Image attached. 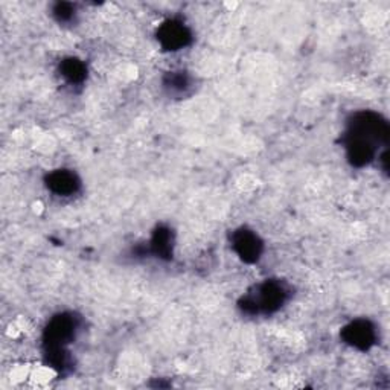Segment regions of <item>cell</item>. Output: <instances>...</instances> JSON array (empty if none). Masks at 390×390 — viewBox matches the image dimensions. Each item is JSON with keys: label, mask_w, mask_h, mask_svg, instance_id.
Here are the masks:
<instances>
[{"label": "cell", "mask_w": 390, "mask_h": 390, "mask_svg": "<svg viewBox=\"0 0 390 390\" xmlns=\"http://www.w3.org/2000/svg\"><path fill=\"white\" fill-rule=\"evenodd\" d=\"M48 186L53 193L60 195H69L73 194L78 188V180L75 174L69 171H55L48 178Z\"/></svg>", "instance_id": "cell-5"}, {"label": "cell", "mask_w": 390, "mask_h": 390, "mask_svg": "<svg viewBox=\"0 0 390 390\" xmlns=\"http://www.w3.org/2000/svg\"><path fill=\"white\" fill-rule=\"evenodd\" d=\"M285 288L277 282H265L262 284L255 296L247 297L246 308H252V311H265L270 313L279 308L285 299Z\"/></svg>", "instance_id": "cell-1"}, {"label": "cell", "mask_w": 390, "mask_h": 390, "mask_svg": "<svg viewBox=\"0 0 390 390\" xmlns=\"http://www.w3.org/2000/svg\"><path fill=\"white\" fill-rule=\"evenodd\" d=\"M154 249L163 256H166L171 252V237L168 230L158 232V235H155L154 238Z\"/></svg>", "instance_id": "cell-7"}, {"label": "cell", "mask_w": 390, "mask_h": 390, "mask_svg": "<svg viewBox=\"0 0 390 390\" xmlns=\"http://www.w3.org/2000/svg\"><path fill=\"white\" fill-rule=\"evenodd\" d=\"M160 41L166 49L175 51L178 48H183L189 40V34L183 25L175 24V21H170L160 29Z\"/></svg>", "instance_id": "cell-4"}, {"label": "cell", "mask_w": 390, "mask_h": 390, "mask_svg": "<svg viewBox=\"0 0 390 390\" xmlns=\"http://www.w3.org/2000/svg\"><path fill=\"white\" fill-rule=\"evenodd\" d=\"M61 72L71 83H80L84 80V76H86V68L83 66V63H80L78 60H73V58L66 60L61 64Z\"/></svg>", "instance_id": "cell-6"}, {"label": "cell", "mask_w": 390, "mask_h": 390, "mask_svg": "<svg viewBox=\"0 0 390 390\" xmlns=\"http://www.w3.org/2000/svg\"><path fill=\"white\" fill-rule=\"evenodd\" d=\"M343 337L348 343H351L352 347L366 349L374 343L375 334H374V328L367 322H355L348 328H344Z\"/></svg>", "instance_id": "cell-3"}, {"label": "cell", "mask_w": 390, "mask_h": 390, "mask_svg": "<svg viewBox=\"0 0 390 390\" xmlns=\"http://www.w3.org/2000/svg\"><path fill=\"white\" fill-rule=\"evenodd\" d=\"M233 247L244 261L253 262L260 258L262 244L255 233L249 230H240L233 235Z\"/></svg>", "instance_id": "cell-2"}]
</instances>
